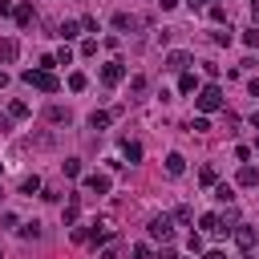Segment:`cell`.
I'll list each match as a JSON object with an SVG mask.
<instances>
[{
    "label": "cell",
    "mask_w": 259,
    "mask_h": 259,
    "mask_svg": "<svg viewBox=\"0 0 259 259\" xmlns=\"http://www.w3.org/2000/svg\"><path fill=\"white\" fill-rule=\"evenodd\" d=\"M20 81H24V85H32V89H40V93H57V89H61V81H57V73H53V69H24V73H20Z\"/></svg>",
    "instance_id": "cell-1"
},
{
    "label": "cell",
    "mask_w": 259,
    "mask_h": 259,
    "mask_svg": "<svg viewBox=\"0 0 259 259\" xmlns=\"http://www.w3.org/2000/svg\"><path fill=\"white\" fill-rule=\"evenodd\" d=\"M194 105L202 109V117H206V113H219V109H223V89H219V85H202L198 97H194Z\"/></svg>",
    "instance_id": "cell-2"
},
{
    "label": "cell",
    "mask_w": 259,
    "mask_h": 259,
    "mask_svg": "<svg viewBox=\"0 0 259 259\" xmlns=\"http://www.w3.org/2000/svg\"><path fill=\"white\" fill-rule=\"evenodd\" d=\"M146 231H150V239L170 243V239H174V219H170V214H154V219L146 223Z\"/></svg>",
    "instance_id": "cell-3"
},
{
    "label": "cell",
    "mask_w": 259,
    "mask_h": 259,
    "mask_svg": "<svg viewBox=\"0 0 259 259\" xmlns=\"http://www.w3.org/2000/svg\"><path fill=\"white\" fill-rule=\"evenodd\" d=\"M121 81H125V65H121V61H105V65H101V85L113 89V85H121Z\"/></svg>",
    "instance_id": "cell-4"
},
{
    "label": "cell",
    "mask_w": 259,
    "mask_h": 259,
    "mask_svg": "<svg viewBox=\"0 0 259 259\" xmlns=\"http://www.w3.org/2000/svg\"><path fill=\"white\" fill-rule=\"evenodd\" d=\"M190 65H194V57H190L186 49H174V53H166V69H174V73H190Z\"/></svg>",
    "instance_id": "cell-5"
},
{
    "label": "cell",
    "mask_w": 259,
    "mask_h": 259,
    "mask_svg": "<svg viewBox=\"0 0 259 259\" xmlns=\"http://www.w3.org/2000/svg\"><path fill=\"white\" fill-rule=\"evenodd\" d=\"M231 235H235V243H239L243 251H255V247H259V227H235Z\"/></svg>",
    "instance_id": "cell-6"
},
{
    "label": "cell",
    "mask_w": 259,
    "mask_h": 259,
    "mask_svg": "<svg viewBox=\"0 0 259 259\" xmlns=\"http://www.w3.org/2000/svg\"><path fill=\"white\" fill-rule=\"evenodd\" d=\"M142 24H146V20L134 16V12H117V16H113V28H117V32H138Z\"/></svg>",
    "instance_id": "cell-7"
},
{
    "label": "cell",
    "mask_w": 259,
    "mask_h": 259,
    "mask_svg": "<svg viewBox=\"0 0 259 259\" xmlns=\"http://www.w3.org/2000/svg\"><path fill=\"white\" fill-rule=\"evenodd\" d=\"M81 186H85L89 194H109V186H113V182H109V174H89Z\"/></svg>",
    "instance_id": "cell-8"
},
{
    "label": "cell",
    "mask_w": 259,
    "mask_h": 259,
    "mask_svg": "<svg viewBox=\"0 0 259 259\" xmlns=\"http://www.w3.org/2000/svg\"><path fill=\"white\" fill-rule=\"evenodd\" d=\"M77 214H81V194H69V202H65V210H61L65 227H73V223H77Z\"/></svg>",
    "instance_id": "cell-9"
},
{
    "label": "cell",
    "mask_w": 259,
    "mask_h": 259,
    "mask_svg": "<svg viewBox=\"0 0 259 259\" xmlns=\"http://www.w3.org/2000/svg\"><path fill=\"white\" fill-rule=\"evenodd\" d=\"M198 223H202V231H206V235H214V239H223V235H231V231H227V227L219 223V214H202Z\"/></svg>",
    "instance_id": "cell-10"
},
{
    "label": "cell",
    "mask_w": 259,
    "mask_h": 259,
    "mask_svg": "<svg viewBox=\"0 0 259 259\" xmlns=\"http://www.w3.org/2000/svg\"><path fill=\"white\" fill-rule=\"evenodd\" d=\"M12 16H16V24H20V28H28V24L36 20V12H32V4H28V0H24V4H16V8H12Z\"/></svg>",
    "instance_id": "cell-11"
},
{
    "label": "cell",
    "mask_w": 259,
    "mask_h": 259,
    "mask_svg": "<svg viewBox=\"0 0 259 259\" xmlns=\"http://www.w3.org/2000/svg\"><path fill=\"white\" fill-rule=\"evenodd\" d=\"M16 57H20V45H16L12 36H4V40H0V61H4V65H12Z\"/></svg>",
    "instance_id": "cell-12"
},
{
    "label": "cell",
    "mask_w": 259,
    "mask_h": 259,
    "mask_svg": "<svg viewBox=\"0 0 259 259\" xmlns=\"http://www.w3.org/2000/svg\"><path fill=\"white\" fill-rule=\"evenodd\" d=\"M235 182H239V186H259V170H255V166H239Z\"/></svg>",
    "instance_id": "cell-13"
},
{
    "label": "cell",
    "mask_w": 259,
    "mask_h": 259,
    "mask_svg": "<svg viewBox=\"0 0 259 259\" xmlns=\"http://www.w3.org/2000/svg\"><path fill=\"white\" fill-rule=\"evenodd\" d=\"M182 170H186V158H182V154H166V174H170V178H178Z\"/></svg>",
    "instance_id": "cell-14"
},
{
    "label": "cell",
    "mask_w": 259,
    "mask_h": 259,
    "mask_svg": "<svg viewBox=\"0 0 259 259\" xmlns=\"http://www.w3.org/2000/svg\"><path fill=\"white\" fill-rule=\"evenodd\" d=\"M28 113H32V109H28V101H20V97H16V101H8V117H12V121H20V117H28Z\"/></svg>",
    "instance_id": "cell-15"
},
{
    "label": "cell",
    "mask_w": 259,
    "mask_h": 259,
    "mask_svg": "<svg viewBox=\"0 0 259 259\" xmlns=\"http://www.w3.org/2000/svg\"><path fill=\"white\" fill-rule=\"evenodd\" d=\"M109 121H113V113H109V109H93V113H89V125H93V130H105Z\"/></svg>",
    "instance_id": "cell-16"
},
{
    "label": "cell",
    "mask_w": 259,
    "mask_h": 259,
    "mask_svg": "<svg viewBox=\"0 0 259 259\" xmlns=\"http://www.w3.org/2000/svg\"><path fill=\"white\" fill-rule=\"evenodd\" d=\"M45 117H49L53 125H61V121L69 125V109H61V105H49V109H45Z\"/></svg>",
    "instance_id": "cell-17"
},
{
    "label": "cell",
    "mask_w": 259,
    "mask_h": 259,
    "mask_svg": "<svg viewBox=\"0 0 259 259\" xmlns=\"http://www.w3.org/2000/svg\"><path fill=\"white\" fill-rule=\"evenodd\" d=\"M121 154L125 162H142V142H121Z\"/></svg>",
    "instance_id": "cell-18"
},
{
    "label": "cell",
    "mask_w": 259,
    "mask_h": 259,
    "mask_svg": "<svg viewBox=\"0 0 259 259\" xmlns=\"http://www.w3.org/2000/svg\"><path fill=\"white\" fill-rule=\"evenodd\" d=\"M73 36H81V24L77 20H65L61 24V40H73Z\"/></svg>",
    "instance_id": "cell-19"
},
{
    "label": "cell",
    "mask_w": 259,
    "mask_h": 259,
    "mask_svg": "<svg viewBox=\"0 0 259 259\" xmlns=\"http://www.w3.org/2000/svg\"><path fill=\"white\" fill-rule=\"evenodd\" d=\"M210 40H214V45H231V40H235L231 24H227V28H214V32H210Z\"/></svg>",
    "instance_id": "cell-20"
},
{
    "label": "cell",
    "mask_w": 259,
    "mask_h": 259,
    "mask_svg": "<svg viewBox=\"0 0 259 259\" xmlns=\"http://www.w3.org/2000/svg\"><path fill=\"white\" fill-rule=\"evenodd\" d=\"M178 89H182V93H194V89H198V77H194V73H182V77H178Z\"/></svg>",
    "instance_id": "cell-21"
},
{
    "label": "cell",
    "mask_w": 259,
    "mask_h": 259,
    "mask_svg": "<svg viewBox=\"0 0 259 259\" xmlns=\"http://www.w3.org/2000/svg\"><path fill=\"white\" fill-rule=\"evenodd\" d=\"M36 190H40V178H36V174H28V178L20 182V194H28V198H32Z\"/></svg>",
    "instance_id": "cell-22"
},
{
    "label": "cell",
    "mask_w": 259,
    "mask_h": 259,
    "mask_svg": "<svg viewBox=\"0 0 259 259\" xmlns=\"http://www.w3.org/2000/svg\"><path fill=\"white\" fill-rule=\"evenodd\" d=\"M85 85H89V77H85V73H69V89H73V93H81Z\"/></svg>",
    "instance_id": "cell-23"
},
{
    "label": "cell",
    "mask_w": 259,
    "mask_h": 259,
    "mask_svg": "<svg viewBox=\"0 0 259 259\" xmlns=\"http://www.w3.org/2000/svg\"><path fill=\"white\" fill-rule=\"evenodd\" d=\"M214 198H223V202H231V198H235V190H231L227 182H214Z\"/></svg>",
    "instance_id": "cell-24"
},
{
    "label": "cell",
    "mask_w": 259,
    "mask_h": 259,
    "mask_svg": "<svg viewBox=\"0 0 259 259\" xmlns=\"http://www.w3.org/2000/svg\"><path fill=\"white\" fill-rule=\"evenodd\" d=\"M20 239H40V223H24L20 227Z\"/></svg>",
    "instance_id": "cell-25"
},
{
    "label": "cell",
    "mask_w": 259,
    "mask_h": 259,
    "mask_svg": "<svg viewBox=\"0 0 259 259\" xmlns=\"http://www.w3.org/2000/svg\"><path fill=\"white\" fill-rule=\"evenodd\" d=\"M243 45L247 49H259V28H243Z\"/></svg>",
    "instance_id": "cell-26"
},
{
    "label": "cell",
    "mask_w": 259,
    "mask_h": 259,
    "mask_svg": "<svg viewBox=\"0 0 259 259\" xmlns=\"http://www.w3.org/2000/svg\"><path fill=\"white\" fill-rule=\"evenodd\" d=\"M130 259H154V251H150L146 243H134V251H130Z\"/></svg>",
    "instance_id": "cell-27"
},
{
    "label": "cell",
    "mask_w": 259,
    "mask_h": 259,
    "mask_svg": "<svg viewBox=\"0 0 259 259\" xmlns=\"http://www.w3.org/2000/svg\"><path fill=\"white\" fill-rule=\"evenodd\" d=\"M198 178H202V186H214V182H219V174H214V166H202V174H198Z\"/></svg>",
    "instance_id": "cell-28"
},
{
    "label": "cell",
    "mask_w": 259,
    "mask_h": 259,
    "mask_svg": "<svg viewBox=\"0 0 259 259\" xmlns=\"http://www.w3.org/2000/svg\"><path fill=\"white\" fill-rule=\"evenodd\" d=\"M190 219H194L190 206H174V223H190Z\"/></svg>",
    "instance_id": "cell-29"
},
{
    "label": "cell",
    "mask_w": 259,
    "mask_h": 259,
    "mask_svg": "<svg viewBox=\"0 0 259 259\" xmlns=\"http://www.w3.org/2000/svg\"><path fill=\"white\" fill-rule=\"evenodd\" d=\"M12 227H20V223H16L12 210H4V214H0V231H12Z\"/></svg>",
    "instance_id": "cell-30"
},
{
    "label": "cell",
    "mask_w": 259,
    "mask_h": 259,
    "mask_svg": "<svg viewBox=\"0 0 259 259\" xmlns=\"http://www.w3.org/2000/svg\"><path fill=\"white\" fill-rule=\"evenodd\" d=\"M210 20L223 24V20H227V8H223V4H210Z\"/></svg>",
    "instance_id": "cell-31"
},
{
    "label": "cell",
    "mask_w": 259,
    "mask_h": 259,
    "mask_svg": "<svg viewBox=\"0 0 259 259\" xmlns=\"http://www.w3.org/2000/svg\"><path fill=\"white\" fill-rule=\"evenodd\" d=\"M69 61H73V49L61 45V49H57V65H69Z\"/></svg>",
    "instance_id": "cell-32"
},
{
    "label": "cell",
    "mask_w": 259,
    "mask_h": 259,
    "mask_svg": "<svg viewBox=\"0 0 259 259\" xmlns=\"http://www.w3.org/2000/svg\"><path fill=\"white\" fill-rule=\"evenodd\" d=\"M65 174L77 178V174H81V162H77V158H65Z\"/></svg>",
    "instance_id": "cell-33"
},
{
    "label": "cell",
    "mask_w": 259,
    "mask_h": 259,
    "mask_svg": "<svg viewBox=\"0 0 259 259\" xmlns=\"http://www.w3.org/2000/svg\"><path fill=\"white\" fill-rule=\"evenodd\" d=\"M93 53H97V40H93V36H89V40H81V57H93Z\"/></svg>",
    "instance_id": "cell-34"
},
{
    "label": "cell",
    "mask_w": 259,
    "mask_h": 259,
    "mask_svg": "<svg viewBox=\"0 0 259 259\" xmlns=\"http://www.w3.org/2000/svg\"><path fill=\"white\" fill-rule=\"evenodd\" d=\"M190 130H194V134H206V130H210V121H206V117H194V121H190Z\"/></svg>",
    "instance_id": "cell-35"
},
{
    "label": "cell",
    "mask_w": 259,
    "mask_h": 259,
    "mask_svg": "<svg viewBox=\"0 0 259 259\" xmlns=\"http://www.w3.org/2000/svg\"><path fill=\"white\" fill-rule=\"evenodd\" d=\"M81 28L85 32H97V16H81Z\"/></svg>",
    "instance_id": "cell-36"
},
{
    "label": "cell",
    "mask_w": 259,
    "mask_h": 259,
    "mask_svg": "<svg viewBox=\"0 0 259 259\" xmlns=\"http://www.w3.org/2000/svg\"><path fill=\"white\" fill-rule=\"evenodd\" d=\"M89 235H93V227H77V231H73V239H77V243H85Z\"/></svg>",
    "instance_id": "cell-37"
},
{
    "label": "cell",
    "mask_w": 259,
    "mask_h": 259,
    "mask_svg": "<svg viewBox=\"0 0 259 259\" xmlns=\"http://www.w3.org/2000/svg\"><path fill=\"white\" fill-rule=\"evenodd\" d=\"M186 243H190V251H194V255H198V251H202V235H198V231H194V235H190V239H186Z\"/></svg>",
    "instance_id": "cell-38"
},
{
    "label": "cell",
    "mask_w": 259,
    "mask_h": 259,
    "mask_svg": "<svg viewBox=\"0 0 259 259\" xmlns=\"http://www.w3.org/2000/svg\"><path fill=\"white\" fill-rule=\"evenodd\" d=\"M154 259H178V251H174V247H162V251H158Z\"/></svg>",
    "instance_id": "cell-39"
},
{
    "label": "cell",
    "mask_w": 259,
    "mask_h": 259,
    "mask_svg": "<svg viewBox=\"0 0 259 259\" xmlns=\"http://www.w3.org/2000/svg\"><path fill=\"white\" fill-rule=\"evenodd\" d=\"M8 130H12V117H8V113H0V134H8Z\"/></svg>",
    "instance_id": "cell-40"
},
{
    "label": "cell",
    "mask_w": 259,
    "mask_h": 259,
    "mask_svg": "<svg viewBox=\"0 0 259 259\" xmlns=\"http://www.w3.org/2000/svg\"><path fill=\"white\" fill-rule=\"evenodd\" d=\"M247 89H251V97H259V77H251V81H247Z\"/></svg>",
    "instance_id": "cell-41"
},
{
    "label": "cell",
    "mask_w": 259,
    "mask_h": 259,
    "mask_svg": "<svg viewBox=\"0 0 259 259\" xmlns=\"http://www.w3.org/2000/svg\"><path fill=\"white\" fill-rule=\"evenodd\" d=\"M158 8H162V12H170V8H178V0H158Z\"/></svg>",
    "instance_id": "cell-42"
},
{
    "label": "cell",
    "mask_w": 259,
    "mask_h": 259,
    "mask_svg": "<svg viewBox=\"0 0 259 259\" xmlns=\"http://www.w3.org/2000/svg\"><path fill=\"white\" fill-rule=\"evenodd\" d=\"M251 20H255V28H259V0H251Z\"/></svg>",
    "instance_id": "cell-43"
},
{
    "label": "cell",
    "mask_w": 259,
    "mask_h": 259,
    "mask_svg": "<svg viewBox=\"0 0 259 259\" xmlns=\"http://www.w3.org/2000/svg\"><path fill=\"white\" fill-rule=\"evenodd\" d=\"M186 4H190V12H198L202 4H214V0H186Z\"/></svg>",
    "instance_id": "cell-44"
},
{
    "label": "cell",
    "mask_w": 259,
    "mask_h": 259,
    "mask_svg": "<svg viewBox=\"0 0 259 259\" xmlns=\"http://www.w3.org/2000/svg\"><path fill=\"white\" fill-rule=\"evenodd\" d=\"M101 259H117V247H105V251H101Z\"/></svg>",
    "instance_id": "cell-45"
},
{
    "label": "cell",
    "mask_w": 259,
    "mask_h": 259,
    "mask_svg": "<svg viewBox=\"0 0 259 259\" xmlns=\"http://www.w3.org/2000/svg\"><path fill=\"white\" fill-rule=\"evenodd\" d=\"M0 16H12V4L8 0H0Z\"/></svg>",
    "instance_id": "cell-46"
},
{
    "label": "cell",
    "mask_w": 259,
    "mask_h": 259,
    "mask_svg": "<svg viewBox=\"0 0 259 259\" xmlns=\"http://www.w3.org/2000/svg\"><path fill=\"white\" fill-rule=\"evenodd\" d=\"M202 259H227V255H223V251H206Z\"/></svg>",
    "instance_id": "cell-47"
},
{
    "label": "cell",
    "mask_w": 259,
    "mask_h": 259,
    "mask_svg": "<svg viewBox=\"0 0 259 259\" xmlns=\"http://www.w3.org/2000/svg\"><path fill=\"white\" fill-rule=\"evenodd\" d=\"M4 85H8V73H0V89H4Z\"/></svg>",
    "instance_id": "cell-48"
},
{
    "label": "cell",
    "mask_w": 259,
    "mask_h": 259,
    "mask_svg": "<svg viewBox=\"0 0 259 259\" xmlns=\"http://www.w3.org/2000/svg\"><path fill=\"white\" fill-rule=\"evenodd\" d=\"M251 125H255V130H259V113H251Z\"/></svg>",
    "instance_id": "cell-49"
},
{
    "label": "cell",
    "mask_w": 259,
    "mask_h": 259,
    "mask_svg": "<svg viewBox=\"0 0 259 259\" xmlns=\"http://www.w3.org/2000/svg\"><path fill=\"white\" fill-rule=\"evenodd\" d=\"M0 170H4V162H0Z\"/></svg>",
    "instance_id": "cell-50"
},
{
    "label": "cell",
    "mask_w": 259,
    "mask_h": 259,
    "mask_svg": "<svg viewBox=\"0 0 259 259\" xmlns=\"http://www.w3.org/2000/svg\"><path fill=\"white\" fill-rule=\"evenodd\" d=\"M0 198H4V194H0Z\"/></svg>",
    "instance_id": "cell-51"
},
{
    "label": "cell",
    "mask_w": 259,
    "mask_h": 259,
    "mask_svg": "<svg viewBox=\"0 0 259 259\" xmlns=\"http://www.w3.org/2000/svg\"><path fill=\"white\" fill-rule=\"evenodd\" d=\"M0 259H4V255H0Z\"/></svg>",
    "instance_id": "cell-52"
},
{
    "label": "cell",
    "mask_w": 259,
    "mask_h": 259,
    "mask_svg": "<svg viewBox=\"0 0 259 259\" xmlns=\"http://www.w3.org/2000/svg\"><path fill=\"white\" fill-rule=\"evenodd\" d=\"M255 146H259V142H255Z\"/></svg>",
    "instance_id": "cell-53"
}]
</instances>
